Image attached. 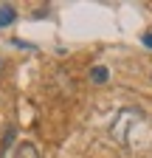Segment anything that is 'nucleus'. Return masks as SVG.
Instances as JSON below:
<instances>
[{
	"label": "nucleus",
	"instance_id": "1",
	"mask_svg": "<svg viewBox=\"0 0 152 158\" xmlns=\"http://www.w3.org/2000/svg\"><path fill=\"white\" fill-rule=\"evenodd\" d=\"M14 158H40V152H37V147L31 141H23L20 147L14 150Z\"/></svg>",
	"mask_w": 152,
	"mask_h": 158
},
{
	"label": "nucleus",
	"instance_id": "2",
	"mask_svg": "<svg viewBox=\"0 0 152 158\" xmlns=\"http://www.w3.org/2000/svg\"><path fill=\"white\" fill-rule=\"evenodd\" d=\"M14 17H17V11H14V6H0V28H6V26H11L14 23Z\"/></svg>",
	"mask_w": 152,
	"mask_h": 158
},
{
	"label": "nucleus",
	"instance_id": "3",
	"mask_svg": "<svg viewBox=\"0 0 152 158\" xmlns=\"http://www.w3.org/2000/svg\"><path fill=\"white\" fill-rule=\"evenodd\" d=\"M110 79V71L104 65H96V68H90V82H96V85H104Z\"/></svg>",
	"mask_w": 152,
	"mask_h": 158
},
{
	"label": "nucleus",
	"instance_id": "4",
	"mask_svg": "<svg viewBox=\"0 0 152 158\" xmlns=\"http://www.w3.org/2000/svg\"><path fill=\"white\" fill-rule=\"evenodd\" d=\"M11 141H14V127H9V130H6V135H3V144H0V155H6V150L11 147Z\"/></svg>",
	"mask_w": 152,
	"mask_h": 158
},
{
	"label": "nucleus",
	"instance_id": "5",
	"mask_svg": "<svg viewBox=\"0 0 152 158\" xmlns=\"http://www.w3.org/2000/svg\"><path fill=\"white\" fill-rule=\"evenodd\" d=\"M144 45H146V48H152V34H144Z\"/></svg>",
	"mask_w": 152,
	"mask_h": 158
}]
</instances>
